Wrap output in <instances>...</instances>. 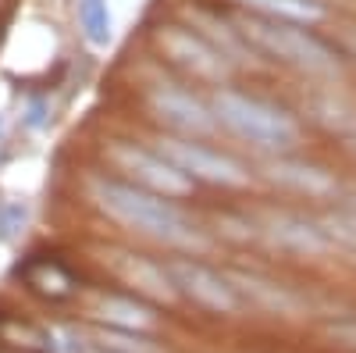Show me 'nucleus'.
I'll list each match as a JSON object with an SVG mask.
<instances>
[{
    "label": "nucleus",
    "instance_id": "1",
    "mask_svg": "<svg viewBox=\"0 0 356 353\" xmlns=\"http://www.w3.org/2000/svg\"><path fill=\"white\" fill-rule=\"evenodd\" d=\"M89 200L97 207L139 235H150L157 243L168 246H182V250H196L203 246L200 228L175 207L168 203V196H157L143 186H129V182H114V179H93L89 182Z\"/></svg>",
    "mask_w": 356,
    "mask_h": 353
},
{
    "label": "nucleus",
    "instance_id": "2",
    "mask_svg": "<svg viewBox=\"0 0 356 353\" xmlns=\"http://www.w3.org/2000/svg\"><path fill=\"white\" fill-rule=\"evenodd\" d=\"M211 111L221 125H228L235 136H243L264 150H285L300 139L296 122L275 104H264L257 97L235 93V90H218L211 100Z\"/></svg>",
    "mask_w": 356,
    "mask_h": 353
},
{
    "label": "nucleus",
    "instance_id": "3",
    "mask_svg": "<svg viewBox=\"0 0 356 353\" xmlns=\"http://www.w3.org/2000/svg\"><path fill=\"white\" fill-rule=\"evenodd\" d=\"M243 33L267 54H275L278 61L300 68L307 75H317V79H335L339 75V61L335 54L324 47L321 40H314L310 33H303L296 22H278V18H257V22H246Z\"/></svg>",
    "mask_w": 356,
    "mask_h": 353
},
{
    "label": "nucleus",
    "instance_id": "4",
    "mask_svg": "<svg viewBox=\"0 0 356 353\" xmlns=\"http://www.w3.org/2000/svg\"><path fill=\"white\" fill-rule=\"evenodd\" d=\"M157 150L182 175H189V179H203V182H214V186H232V189L250 182V171L239 161H232V157L211 150V146H203V143L171 136V139H161Z\"/></svg>",
    "mask_w": 356,
    "mask_h": 353
},
{
    "label": "nucleus",
    "instance_id": "5",
    "mask_svg": "<svg viewBox=\"0 0 356 353\" xmlns=\"http://www.w3.org/2000/svg\"><path fill=\"white\" fill-rule=\"evenodd\" d=\"M111 161L122 171H129L143 189H150L157 196H186L193 189L189 175L178 171L161 150H143V146H132V143H118L111 146Z\"/></svg>",
    "mask_w": 356,
    "mask_h": 353
},
{
    "label": "nucleus",
    "instance_id": "6",
    "mask_svg": "<svg viewBox=\"0 0 356 353\" xmlns=\"http://www.w3.org/2000/svg\"><path fill=\"white\" fill-rule=\"evenodd\" d=\"M157 43H161V50L171 57V61H178L182 68H189V72H193V75H200V79L221 82V79H225V72H228L225 54H221L214 43H207L203 36L189 33V29L168 25V29H161Z\"/></svg>",
    "mask_w": 356,
    "mask_h": 353
},
{
    "label": "nucleus",
    "instance_id": "7",
    "mask_svg": "<svg viewBox=\"0 0 356 353\" xmlns=\"http://www.w3.org/2000/svg\"><path fill=\"white\" fill-rule=\"evenodd\" d=\"M150 107L157 111L161 122H168L175 132H186V136H207L214 132L218 118L214 111L207 107L200 97H193L189 90H178V86H157L150 93Z\"/></svg>",
    "mask_w": 356,
    "mask_h": 353
},
{
    "label": "nucleus",
    "instance_id": "8",
    "mask_svg": "<svg viewBox=\"0 0 356 353\" xmlns=\"http://www.w3.org/2000/svg\"><path fill=\"white\" fill-rule=\"evenodd\" d=\"M168 275L175 285H182L189 297L203 307L211 311H235V292L232 285L214 275L211 268H203V264H193V260H171L168 264Z\"/></svg>",
    "mask_w": 356,
    "mask_h": 353
},
{
    "label": "nucleus",
    "instance_id": "9",
    "mask_svg": "<svg viewBox=\"0 0 356 353\" xmlns=\"http://www.w3.org/2000/svg\"><path fill=\"white\" fill-rule=\"evenodd\" d=\"M267 179L285 186V189L307 193V196H328V193H335L332 175L314 168V164H303V161H271V164H267Z\"/></svg>",
    "mask_w": 356,
    "mask_h": 353
},
{
    "label": "nucleus",
    "instance_id": "10",
    "mask_svg": "<svg viewBox=\"0 0 356 353\" xmlns=\"http://www.w3.org/2000/svg\"><path fill=\"white\" fill-rule=\"evenodd\" d=\"M267 228H271V240L282 243L285 250L321 253L324 246H328V240H324L321 228H314V225L303 221V218H292V214H275L271 221H267Z\"/></svg>",
    "mask_w": 356,
    "mask_h": 353
},
{
    "label": "nucleus",
    "instance_id": "11",
    "mask_svg": "<svg viewBox=\"0 0 356 353\" xmlns=\"http://www.w3.org/2000/svg\"><path fill=\"white\" fill-rule=\"evenodd\" d=\"M246 8L267 15V18H278V22H296V25H307V22H321L324 8L321 0H243Z\"/></svg>",
    "mask_w": 356,
    "mask_h": 353
},
{
    "label": "nucleus",
    "instance_id": "12",
    "mask_svg": "<svg viewBox=\"0 0 356 353\" xmlns=\"http://www.w3.org/2000/svg\"><path fill=\"white\" fill-rule=\"evenodd\" d=\"M79 25L89 47L104 50L111 43V8L107 0H79Z\"/></svg>",
    "mask_w": 356,
    "mask_h": 353
},
{
    "label": "nucleus",
    "instance_id": "13",
    "mask_svg": "<svg viewBox=\"0 0 356 353\" xmlns=\"http://www.w3.org/2000/svg\"><path fill=\"white\" fill-rule=\"evenodd\" d=\"M122 257V272H125V279H132L139 289H146V292H154V297H171L175 292V282H171V275L168 272H161L157 264H146V260H136V257H129V253H118Z\"/></svg>",
    "mask_w": 356,
    "mask_h": 353
},
{
    "label": "nucleus",
    "instance_id": "14",
    "mask_svg": "<svg viewBox=\"0 0 356 353\" xmlns=\"http://www.w3.org/2000/svg\"><path fill=\"white\" fill-rule=\"evenodd\" d=\"M100 311H104V317L118 321V325H125V329L150 325V314L139 311V307H132V304H122V300H104V304H100Z\"/></svg>",
    "mask_w": 356,
    "mask_h": 353
},
{
    "label": "nucleus",
    "instance_id": "15",
    "mask_svg": "<svg viewBox=\"0 0 356 353\" xmlns=\"http://www.w3.org/2000/svg\"><path fill=\"white\" fill-rule=\"evenodd\" d=\"M324 225H328V228H321L324 235H332V240H339V243H353V246H356V218L335 214V218H328Z\"/></svg>",
    "mask_w": 356,
    "mask_h": 353
},
{
    "label": "nucleus",
    "instance_id": "16",
    "mask_svg": "<svg viewBox=\"0 0 356 353\" xmlns=\"http://www.w3.org/2000/svg\"><path fill=\"white\" fill-rule=\"evenodd\" d=\"M346 43L356 50V25H349V29H346Z\"/></svg>",
    "mask_w": 356,
    "mask_h": 353
},
{
    "label": "nucleus",
    "instance_id": "17",
    "mask_svg": "<svg viewBox=\"0 0 356 353\" xmlns=\"http://www.w3.org/2000/svg\"><path fill=\"white\" fill-rule=\"evenodd\" d=\"M100 353H107V350H100Z\"/></svg>",
    "mask_w": 356,
    "mask_h": 353
}]
</instances>
